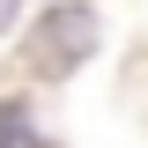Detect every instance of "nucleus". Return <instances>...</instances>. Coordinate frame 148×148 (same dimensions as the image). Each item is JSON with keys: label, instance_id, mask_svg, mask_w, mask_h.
Listing matches in <instances>:
<instances>
[{"label": "nucleus", "instance_id": "nucleus-1", "mask_svg": "<svg viewBox=\"0 0 148 148\" xmlns=\"http://www.w3.org/2000/svg\"><path fill=\"white\" fill-rule=\"evenodd\" d=\"M89 52H96V15L89 8H52V15L37 22V37H30L37 74H74Z\"/></svg>", "mask_w": 148, "mask_h": 148}, {"label": "nucleus", "instance_id": "nucleus-2", "mask_svg": "<svg viewBox=\"0 0 148 148\" xmlns=\"http://www.w3.org/2000/svg\"><path fill=\"white\" fill-rule=\"evenodd\" d=\"M0 148H37L30 119H22V104H8V111H0Z\"/></svg>", "mask_w": 148, "mask_h": 148}, {"label": "nucleus", "instance_id": "nucleus-3", "mask_svg": "<svg viewBox=\"0 0 148 148\" xmlns=\"http://www.w3.org/2000/svg\"><path fill=\"white\" fill-rule=\"evenodd\" d=\"M8 22H15V0H0V30H8Z\"/></svg>", "mask_w": 148, "mask_h": 148}]
</instances>
